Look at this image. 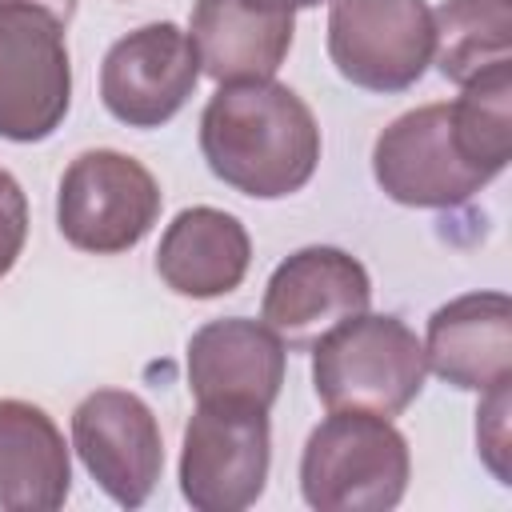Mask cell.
<instances>
[{
    "instance_id": "obj_1",
    "label": "cell",
    "mask_w": 512,
    "mask_h": 512,
    "mask_svg": "<svg viewBox=\"0 0 512 512\" xmlns=\"http://www.w3.org/2000/svg\"><path fill=\"white\" fill-rule=\"evenodd\" d=\"M200 152L212 176L240 196L280 200L312 180L320 164V128L288 84H220L200 116Z\"/></svg>"
},
{
    "instance_id": "obj_2",
    "label": "cell",
    "mask_w": 512,
    "mask_h": 512,
    "mask_svg": "<svg viewBox=\"0 0 512 512\" xmlns=\"http://www.w3.org/2000/svg\"><path fill=\"white\" fill-rule=\"evenodd\" d=\"M312 384L328 412L400 416L424 388V344L400 316H348L312 344Z\"/></svg>"
},
{
    "instance_id": "obj_3",
    "label": "cell",
    "mask_w": 512,
    "mask_h": 512,
    "mask_svg": "<svg viewBox=\"0 0 512 512\" xmlns=\"http://www.w3.org/2000/svg\"><path fill=\"white\" fill-rule=\"evenodd\" d=\"M408 440L372 412H332L300 456V492L316 512H388L408 488Z\"/></svg>"
},
{
    "instance_id": "obj_4",
    "label": "cell",
    "mask_w": 512,
    "mask_h": 512,
    "mask_svg": "<svg viewBox=\"0 0 512 512\" xmlns=\"http://www.w3.org/2000/svg\"><path fill=\"white\" fill-rule=\"evenodd\" d=\"M68 104L72 64L64 20L24 0H0V140H48Z\"/></svg>"
},
{
    "instance_id": "obj_5",
    "label": "cell",
    "mask_w": 512,
    "mask_h": 512,
    "mask_svg": "<svg viewBox=\"0 0 512 512\" xmlns=\"http://www.w3.org/2000/svg\"><path fill=\"white\" fill-rule=\"evenodd\" d=\"M160 216V184L156 176L112 148L80 152L56 192V224L60 236L96 256H116L136 248Z\"/></svg>"
},
{
    "instance_id": "obj_6",
    "label": "cell",
    "mask_w": 512,
    "mask_h": 512,
    "mask_svg": "<svg viewBox=\"0 0 512 512\" xmlns=\"http://www.w3.org/2000/svg\"><path fill=\"white\" fill-rule=\"evenodd\" d=\"M268 464V408L196 404L180 448V492L196 512H244L260 500Z\"/></svg>"
},
{
    "instance_id": "obj_7",
    "label": "cell",
    "mask_w": 512,
    "mask_h": 512,
    "mask_svg": "<svg viewBox=\"0 0 512 512\" xmlns=\"http://www.w3.org/2000/svg\"><path fill=\"white\" fill-rule=\"evenodd\" d=\"M432 8L424 0H332L328 56L364 92H404L432 60Z\"/></svg>"
},
{
    "instance_id": "obj_8",
    "label": "cell",
    "mask_w": 512,
    "mask_h": 512,
    "mask_svg": "<svg viewBox=\"0 0 512 512\" xmlns=\"http://www.w3.org/2000/svg\"><path fill=\"white\" fill-rule=\"evenodd\" d=\"M372 172L384 196L408 208H456L492 180L460 148L448 104L396 116L372 144Z\"/></svg>"
},
{
    "instance_id": "obj_9",
    "label": "cell",
    "mask_w": 512,
    "mask_h": 512,
    "mask_svg": "<svg viewBox=\"0 0 512 512\" xmlns=\"http://www.w3.org/2000/svg\"><path fill=\"white\" fill-rule=\"evenodd\" d=\"M372 280L356 256L332 244H312L292 252L264 288L260 320L292 352L312 348L328 328L348 316L368 312Z\"/></svg>"
},
{
    "instance_id": "obj_10",
    "label": "cell",
    "mask_w": 512,
    "mask_h": 512,
    "mask_svg": "<svg viewBox=\"0 0 512 512\" xmlns=\"http://www.w3.org/2000/svg\"><path fill=\"white\" fill-rule=\"evenodd\" d=\"M72 448L120 508H140L164 468L160 424L152 408L124 388H100L76 404Z\"/></svg>"
},
{
    "instance_id": "obj_11",
    "label": "cell",
    "mask_w": 512,
    "mask_h": 512,
    "mask_svg": "<svg viewBox=\"0 0 512 512\" xmlns=\"http://www.w3.org/2000/svg\"><path fill=\"white\" fill-rule=\"evenodd\" d=\"M200 80L192 36L176 24H144L120 36L100 64V100L128 128L168 124Z\"/></svg>"
},
{
    "instance_id": "obj_12",
    "label": "cell",
    "mask_w": 512,
    "mask_h": 512,
    "mask_svg": "<svg viewBox=\"0 0 512 512\" xmlns=\"http://www.w3.org/2000/svg\"><path fill=\"white\" fill-rule=\"evenodd\" d=\"M424 364L460 392L512 384V300L504 292H468L440 304L428 320Z\"/></svg>"
},
{
    "instance_id": "obj_13",
    "label": "cell",
    "mask_w": 512,
    "mask_h": 512,
    "mask_svg": "<svg viewBox=\"0 0 512 512\" xmlns=\"http://www.w3.org/2000/svg\"><path fill=\"white\" fill-rule=\"evenodd\" d=\"M284 384V344L256 320L228 316L192 332L188 388L196 404L272 408Z\"/></svg>"
},
{
    "instance_id": "obj_14",
    "label": "cell",
    "mask_w": 512,
    "mask_h": 512,
    "mask_svg": "<svg viewBox=\"0 0 512 512\" xmlns=\"http://www.w3.org/2000/svg\"><path fill=\"white\" fill-rule=\"evenodd\" d=\"M292 32V12L272 0H196L188 24L200 72L216 84L272 80L292 48Z\"/></svg>"
},
{
    "instance_id": "obj_15",
    "label": "cell",
    "mask_w": 512,
    "mask_h": 512,
    "mask_svg": "<svg viewBox=\"0 0 512 512\" xmlns=\"http://www.w3.org/2000/svg\"><path fill=\"white\" fill-rule=\"evenodd\" d=\"M252 260L244 224L224 208H184L160 236L156 272L176 296L212 300L240 288Z\"/></svg>"
},
{
    "instance_id": "obj_16",
    "label": "cell",
    "mask_w": 512,
    "mask_h": 512,
    "mask_svg": "<svg viewBox=\"0 0 512 512\" xmlns=\"http://www.w3.org/2000/svg\"><path fill=\"white\" fill-rule=\"evenodd\" d=\"M68 488L72 460L52 416L28 400H0V508L52 512Z\"/></svg>"
},
{
    "instance_id": "obj_17",
    "label": "cell",
    "mask_w": 512,
    "mask_h": 512,
    "mask_svg": "<svg viewBox=\"0 0 512 512\" xmlns=\"http://www.w3.org/2000/svg\"><path fill=\"white\" fill-rule=\"evenodd\" d=\"M432 56L444 80L468 84L488 68L512 64L508 0H444L432 12Z\"/></svg>"
},
{
    "instance_id": "obj_18",
    "label": "cell",
    "mask_w": 512,
    "mask_h": 512,
    "mask_svg": "<svg viewBox=\"0 0 512 512\" xmlns=\"http://www.w3.org/2000/svg\"><path fill=\"white\" fill-rule=\"evenodd\" d=\"M452 108V128L468 160L492 180L508 168L512 152V64L488 68L464 84Z\"/></svg>"
},
{
    "instance_id": "obj_19",
    "label": "cell",
    "mask_w": 512,
    "mask_h": 512,
    "mask_svg": "<svg viewBox=\"0 0 512 512\" xmlns=\"http://www.w3.org/2000/svg\"><path fill=\"white\" fill-rule=\"evenodd\" d=\"M476 416H480L476 420V444H480L488 468L500 476V484H508V464H504V456H508V384L488 388Z\"/></svg>"
},
{
    "instance_id": "obj_20",
    "label": "cell",
    "mask_w": 512,
    "mask_h": 512,
    "mask_svg": "<svg viewBox=\"0 0 512 512\" xmlns=\"http://www.w3.org/2000/svg\"><path fill=\"white\" fill-rule=\"evenodd\" d=\"M28 240V200L12 172L0 168V280L12 272Z\"/></svg>"
},
{
    "instance_id": "obj_21",
    "label": "cell",
    "mask_w": 512,
    "mask_h": 512,
    "mask_svg": "<svg viewBox=\"0 0 512 512\" xmlns=\"http://www.w3.org/2000/svg\"><path fill=\"white\" fill-rule=\"evenodd\" d=\"M24 4H36V8H44V12L60 16L64 24H68V20H72V12H76V0H24Z\"/></svg>"
},
{
    "instance_id": "obj_22",
    "label": "cell",
    "mask_w": 512,
    "mask_h": 512,
    "mask_svg": "<svg viewBox=\"0 0 512 512\" xmlns=\"http://www.w3.org/2000/svg\"><path fill=\"white\" fill-rule=\"evenodd\" d=\"M272 4H280V8H288V12H296V8H316L320 0H272Z\"/></svg>"
}]
</instances>
